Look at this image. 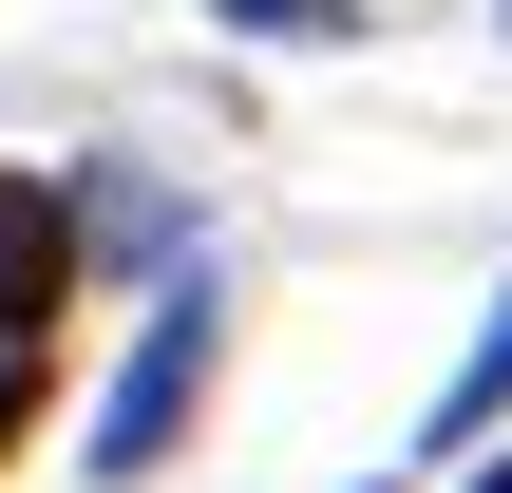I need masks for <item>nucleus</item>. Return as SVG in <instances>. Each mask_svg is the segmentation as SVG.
<instances>
[{
	"label": "nucleus",
	"instance_id": "obj_2",
	"mask_svg": "<svg viewBox=\"0 0 512 493\" xmlns=\"http://www.w3.org/2000/svg\"><path fill=\"white\" fill-rule=\"evenodd\" d=\"M57 285H76V209H57V171H0V361H38Z\"/></svg>",
	"mask_w": 512,
	"mask_h": 493
},
{
	"label": "nucleus",
	"instance_id": "obj_4",
	"mask_svg": "<svg viewBox=\"0 0 512 493\" xmlns=\"http://www.w3.org/2000/svg\"><path fill=\"white\" fill-rule=\"evenodd\" d=\"M209 19H247V38H342L361 0H209Z\"/></svg>",
	"mask_w": 512,
	"mask_h": 493
},
{
	"label": "nucleus",
	"instance_id": "obj_1",
	"mask_svg": "<svg viewBox=\"0 0 512 493\" xmlns=\"http://www.w3.org/2000/svg\"><path fill=\"white\" fill-rule=\"evenodd\" d=\"M209 361H228V266H171L152 285V323H133V361H114V399H95V493H133V475H171V437L209 418Z\"/></svg>",
	"mask_w": 512,
	"mask_h": 493
},
{
	"label": "nucleus",
	"instance_id": "obj_7",
	"mask_svg": "<svg viewBox=\"0 0 512 493\" xmlns=\"http://www.w3.org/2000/svg\"><path fill=\"white\" fill-rule=\"evenodd\" d=\"M494 19H512V0H494Z\"/></svg>",
	"mask_w": 512,
	"mask_h": 493
},
{
	"label": "nucleus",
	"instance_id": "obj_5",
	"mask_svg": "<svg viewBox=\"0 0 512 493\" xmlns=\"http://www.w3.org/2000/svg\"><path fill=\"white\" fill-rule=\"evenodd\" d=\"M38 399H57V361H0V456L38 437Z\"/></svg>",
	"mask_w": 512,
	"mask_h": 493
},
{
	"label": "nucleus",
	"instance_id": "obj_6",
	"mask_svg": "<svg viewBox=\"0 0 512 493\" xmlns=\"http://www.w3.org/2000/svg\"><path fill=\"white\" fill-rule=\"evenodd\" d=\"M475 493H512V456H494V475H475Z\"/></svg>",
	"mask_w": 512,
	"mask_h": 493
},
{
	"label": "nucleus",
	"instance_id": "obj_3",
	"mask_svg": "<svg viewBox=\"0 0 512 493\" xmlns=\"http://www.w3.org/2000/svg\"><path fill=\"white\" fill-rule=\"evenodd\" d=\"M494 418H512V304H494V342H475V361L437 380V418H418V437H437V456H475Z\"/></svg>",
	"mask_w": 512,
	"mask_h": 493
}]
</instances>
